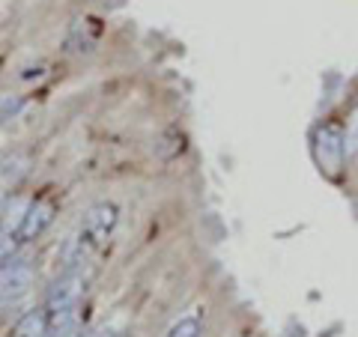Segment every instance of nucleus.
Instances as JSON below:
<instances>
[{
	"instance_id": "obj_6",
	"label": "nucleus",
	"mask_w": 358,
	"mask_h": 337,
	"mask_svg": "<svg viewBox=\"0 0 358 337\" xmlns=\"http://www.w3.org/2000/svg\"><path fill=\"white\" fill-rule=\"evenodd\" d=\"M48 337H81V325H84V310L81 305H72L66 310L48 313Z\"/></svg>"
},
{
	"instance_id": "obj_11",
	"label": "nucleus",
	"mask_w": 358,
	"mask_h": 337,
	"mask_svg": "<svg viewBox=\"0 0 358 337\" xmlns=\"http://www.w3.org/2000/svg\"><path fill=\"white\" fill-rule=\"evenodd\" d=\"M81 337H114L108 329H96V331H87V334H81Z\"/></svg>"
},
{
	"instance_id": "obj_12",
	"label": "nucleus",
	"mask_w": 358,
	"mask_h": 337,
	"mask_svg": "<svg viewBox=\"0 0 358 337\" xmlns=\"http://www.w3.org/2000/svg\"><path fill=\"white\" fill-rule=\"evenodd\" d=\"M114 337H129V334H114Z\"/></svg>"
},
{
	"instance_id": "obj_7",
	"label": "nucleus",
	"mask_w": 358,
	"mask_h": 337,
	"mask_svg": "<svg viewBox=\"0 0 358 337\" xmlns=\"http://www.w3.org/2000/svg\"><path fill=\"white\" fill-rule=\"evenodd\" d=\"M48 310L36 308L27 310L15 325H13V337H48Z\"/></svg>"
},
{
	"instance_id": "obj_9",
	"label": "nucleus",
	"mask_w": 358,
	"mask_h": 337,
	"mask_svg": "<svg viewBox=\"0 0 358 337\" xmlns=\"http://www.w3.org/2000/svg\"><path fill=\"white\" fill-rule=\"evenodd\" d=\"M21 105H24V99L21 96H0V126L13 120L21 110Z\"/></svg>"
},
{
	"instance_id": "obj_4",
	"label": "nucleus",
	"mask_w": 358,
	"mask_h": 337,
	"mask_svg": "<svg viewBox=\"0 0 358 337\" xmlns=\"http://www.w3.org/2000/svg\"><path fill=\"white\" fill-rule=\"evenodd\" d=\"M33 278H36V272L24 260H9L6 266H0V299H21L33 287Z\"/></svg>"
},
{
	"instance_id": "obj_2",
	"label": "nucleus",
	"mask_w": 358,
	"mask_h": 337,
	"mask_svg": "<svg viewBox=\"0 0 358 337\" xmlns=\"http://www.w3.org/2000/svg\"><path fill=\"white\" fill-rule=\"evenodd\" d=\"M87 280H90V272H84V263L81 266H69V272L60 275L48 287V296H45V310L57 313V310H66L72 305H81Z\"/></svg>"
},
{
	"instance_id": "obj_3",
	"label": "nucleus",
	"mask_w": 358,
	"mask_h": 337,
	"mask_svg": "<svg viewBox=\"0 0 358 337\" xmlns=\"http://www.w3.org/2000/svg\"><path fill=\"white\" fill-rule=\"evenodd\" d=\"M120 221V209L114 203H96L87 209V215L81 221V236H78V242H81V248L90 254L93 248H99L110 233H114Z\"/></svg>"
},
{
	"instance_id": "obj_8",
	"label": "nucleus",
	"mask_w": 358,
	"mask_h": 337,
	"mask_svg": "<svg viewBox=\"0 0 358 337\" xmlns=\"http://www.w3.org/2000/svg\"><path fill=\"white\" fill-rule=\"evenodd\" d=\"M200 334H203V325H200V320L197 317H185V320H179L164 337H200Z\"/></svg>"
},
{
	"instance_id": "obj_1",
	"label": "nucleus",
	"mask_w": 358,
	"mask_h": 337,
	"mask_svg": "<svg viewBox=\"0 0 358 337\" xmlns=\"http://www.w3.org/2000/svg\"><path fill=\"white\" fill-rule=\"evenodd\" d=\"M310 150H313V162L329 179L341 176V167L346 162V134L341 131V126H334V122L317 126L310 138Z\"/></svg>"
},
{
	"instance_id": "obj_5",
	"label": "nucleus",
	"mask_w": 358,
	"mask_h": 337,
	"mask_svg": "<svg viewBox=\"0 0 358 337\" xmlns=\"http://www.w3.org/2000/svg\"><path fill=\"white\" fill-rule=\"evenodd\" d=\"M54 212H57V206H54V200L48 197H39L33 200V203L27 206L24 218H21V227H18V242H33L39 239V236L48 230V224L54 221Z\"/></svg>"
},
{
	"instance_id": "obj_10",
	"label": "nucleus",
	"mask_w": 358,
	"mask_h": 337,
	"mask_svg": "<svg viewBox=\"0 0 358 337\" xmlns=\"http://www.w3.org/2000/svg\"><path fill=\"white\" fill-rule=\"evenodd\" d=\"M15 245H18V236H0V266L15 260Z\"/></svg>"
}]
</instances>
